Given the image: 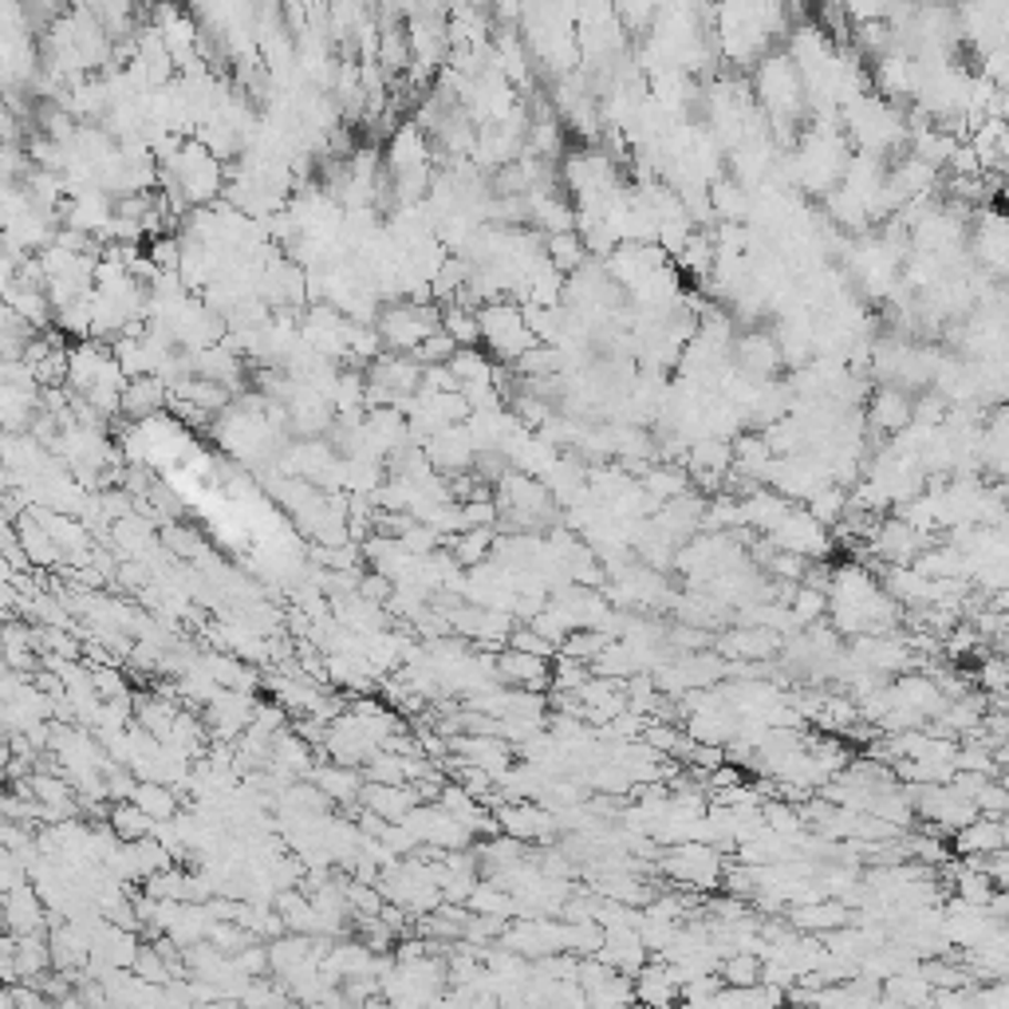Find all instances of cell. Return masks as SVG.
<instances>
[{
  "instance_id": "obj_14",
  "label": "cell",
  "mask_w": 1009,
  "mask_h": 1009,
  "mask_svg": "<svg viewBox=\"0 0 1009 1009\" xmlns=\"http://www.w3.org/2000/svg\"><path fill=\"white\" fill-rule=\"evenodd\" d=\"M504 647H513V651H521V655H532V658H544V663H549V658L560 651L556 643H549V639H544V635H537V631H532V627L513 631V635H509V643H504Z\"/></svg>"
},
{
  "instance_id": "obj_13",
  "label": "cell",
  "mask_w": 1009,
  "mask_h": 1009,
  "mask_svg": "<svg viewBox=\"0 0 1009 1009\" xmlns=\"http://www.w3.org/2000/svg\"><path fill=\"white\" fill-rule=\"evenodd\" d=\"M131 797H135V804H138V809H143L150 820H170V816H174V809H178L174 793H170V789H163V784H138V789H135Z\"/></svg>"
},
{
  "instance_id": "obj_12",
  "label": "cell",
  "mask_w": 1009,
  "mask_h": 1009,
  "mask_svg": "<svg viewBox=\"0 0 1009 1009\" xmlns=\"http://www.w3.org/2000/svg\"><path fill=\"white\" fill-rule=\"evenodd\" d=\"M111 820H115V832L123 840H131V844H138V840H146L154 832V820L146 816L143 809H138L135 801L131 804H118L115 812H111Z\"/></svg>"
},
{
  "instance_id": "obj_2",
  "label": "cell",
  "mask_w": 1009,
  "mask_h": 1009,
  "mask_svg": "<svg viewBox=\"0 0 1009 1009\" xmlns=\"http://www.w3.org/2000/svg\"><path fill=\"white\" fill-rule=\"evenodd\" d=\"M773 544L781 552H793V556H824V549H829V537H824V524H816L809 513H801V509H789V513L781 517V521L773 524Z\"/></svg>"
},
{
  "instance_id": "obj_15",
  "label": "cell",
  "mask_w": 1009,
  "mask_h": 1009,
  "mask_svg": "<svg viewBox=\"0 0 1009 1009\" xmlns=\"http://www.w3.org/2000/svg\"><path fill=\"white\" fill-rule=\"evenodd\" d=\"M315 781L324 784V793L332 797H355V789H360V781L352 773H343V769H320Z\"/></svg>"
},
{
  "instance_id": "obj_8",
  "label": "cell",
  "mask_w": 1009,
  "mask_h": 1009,
  "mask_svg": "<svg viewBox=\"0 0 1009 1009\" xmlns=\"http://www.w3.org/2000/svg\"><path fill=\"white\" fill-rule=\"evenodd\" d=\"M163 398H166V391H163V383L154 375H138V378H126V387H123V410L126 415H135V418H146V415H154L158 406H163Z\"/></svg>"
},
{
  "instance_id": "obj_3",
  "label": "cell",
  "mask_w": 1009,
  "mask_h": 1009,
  "mask_svg": "<svg viewBox=\"0 0 1009 1009\" xmlns=\"http://www.w3.org/2000/svg\"><path fill=\"white\" fill-rule=\"evenodd\" d=\"M497 829H501L504 836L529 844V840L556 836L560 824H556V816L544 812L537 801H517V804H501V812H497Z\"/></svg>"
},
{
  "instance_id": "obj_10",
  "label": "cell",
  "mask_w": 1009,
  "mask_h": 1009,
  "mask_svg": "<svg viewBox=\"0 0 1009 1009\" xmlns=\"http://www.w3.org/2000/svg\"><path fill=\"white\" fill-rule=\"evenodd\" d=\"M544 249H549V257L544 261L552 264V269L560 272V277H572L576 269H584L587 264V249L584 241H580L576 233H556L544 241Z\"/></svg>"
},
{
  "instance_id": "obj_16",
  "label": "cell",
  "mask_w": 1009,
  "mask_h": 1009,
  "mask_svg": "<svg viewBox=\"0 0 1009 1009\" xmlns=\"http://www.w3.org/2000/svg\"><path fill=\"white\" fill-rule=\"evenodd\" d=\"M978 683H982L990 694L1006 690V667H1001V658H986V667L978 670Z\"/></svg>"
},
{
  "instance_id": "obj_6",
  "label": "cell",
  "mask_w": 1009,
  "mask_h": 1009,
  "mask_svg": "<svg viewBox=\"0 0 1009 1009\" xmlns=\"http://www.w3.org/2000/svg\"><path fill=\"white\" fill-rule=\"evenodd\" d=\"M497 675H501L504 683L521 686V690H544V686L552 683V667L544 658L521 655V651H513V647L497 658Z\"/></svg>"
},
{
  "instance_id": "obj_7",
  "label": "cell",
  "mask_w": 1009,
  "mask_h": 1009,
  "mask_svg": "<svg viewBox=\"0 0 1009 1009\" xmlns=\"http://www.w3.org/2000/svg\"><path fill=\"white\" fill-rule=\"evenodd\" d=\"M789 923H793L797 930H840V927H847V907L844 903H836V899H816V903H801V907H793L789 911Z\"/></svg>"
},
{
  "instance_id": "obj_4",
  "label": "cell",
  "mask_w": 1009,
  "mask_h": 1009,
  "mask_svg": "<svg viewBox=\"0 0 1009 1009\" xmlns=\"http://www.w3.org/2000/svg\"><path fill=\"white\" fill-rule=\"evenodd\" d=\"M635 1001L647 1009H675L683 1001V986H678L675 970L667 963H647L635 978H631Z\"/></svg>"
},
{
  "instance_id": "obj_9",
  "label": "cell",
  "mask_w": 1009,
  "mask_h": 1009,
  "mask_svg": "<svg viewBox=\"0 0 1009 1009\" xmlns=\"http://www.w3.org/2000/svg\"><path fill=\"white\" fill-rule=\"evenodd\" d=\"M911 410H915V403H911L903 391L895 387H883L880 395H875L872 403V426H880V430H903V426L911 423Z\"/></svg>"
},
{
  "instance_id": "obj_1",
  "label": "cell",
  "mask_w": 1009,
  "mask_h": 1009,
  "mask_svg": "<svg viewBox=\"0 0 1009 1009\" xmlns=\"http://www.w3.org/2000/svg\"><path fill=\"white\" fill-rule=\"evenodd\" d=\"M663 872H667L670 880L686 883V887H714L721 875V856L710 844L686 840V844H678L670 856H663Z\"/></svg>"
},
{
  "instance_id": "obj_5",
  "label": "cell",
  "mask_w": 1009,
  "mask_h": 1009,
  "mask_svg": "<svg viewBox=\"0 0 1009 1009\" xmlns=\"http://www.w3.org/2000/svg\"><path fill=\"white\" fill-rule=\"evenodd\" d=\"M955 852L963 860H978V856H994V852H1006V824L990 816L970 820L966 829L955 832Z\"/></svg>"
},
{
  "instance_id": "obj_11",
  "label": "cell",
  "mask_w": 1009,
  "mask_h": 1009,
  "mask_svg": "<svg viewBox=\"0 0 1009 1009\" xmlns=\"http://www.w3.org/2000/svg\"><path fill=\"white\" fill-rule=\"evenodd\" d=\"M718 982L726 990H749V986L761 982V958L749 955V950H738V955H726L718 963Z\"/></svg>"
}]
</instances>
